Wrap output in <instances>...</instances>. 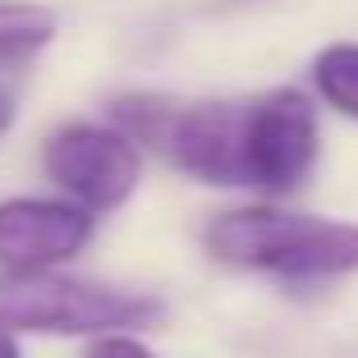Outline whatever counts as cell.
<instances>
[{"mask_svg": "<svg viewBox=\"0 0 358 358\" xmlns=\"http://www.w3.org/2000/svg\"><path fill=\"white\" fill-rule=\"evenodd\" d=\"M207 253L225 266L271 271L280 280H327L358 271V225L243 207L207 225Z\"/></svg>", "mask_w": 358, "mask_h": 358, "instance_id": "1", "label": "cell"}, {"mask_svg": "<svg viewBox=\"0 0 358 358\" xmlns=\"http://www.w3.org/2000/svg\"><path fill=\"white\" fill-rule=\"evenodd\" d=\"M166 308L60 271H0V327L37 336H124L161 322Z\"/></svg>", "mask_w": 358, "mask_h": 358, "instance_id": "2", "label": "cell"}, {"mask_svg": "<svg viewBox=\"0 0 358 358\" xmlns=\"http://www.w3.org/2000/svg\"><path fill=\"white\" fill-rule=\"evenodd\" d=\"M317 161V110L299 87L243 101L239 115V184L289 193Z\"/></svg>", "mask_w": 358, "mask_h": 358, "instance_id": "3", "label": "cell"}, {"mask_svg": "<svg viewBox=\"0 0 358 358\" xmlns=\"http://www.w3.org/2000/svg\"><path fill=\"white\" fill-rule=\"evenodd\" d=\"M42 166L83 211H110L120 202H129V193L138 189V175H143L138 148L120 129H101V124L55 129L46 138Z\"/></svg>", "mask_w": 358, "mask_h": 358, "instance_id": "4", "label": "cell"}, {"mask_svg": "<svg viewBox=\"0 0 358 358\" xmlns=\"http://www.w3.org/2000/svg\"><path fill=\"white\" fill-rule=\"evenodd\" d=\"M87 239H92V211L74 207V202H0V266L5 271H46V266L74 257Z\"/></svg>", "mask_w": 358, "mask_h": 358, "instance_id": "5", "label": "cell"}, {"mask_svg": "<svg viewBox=\"0 0 358 358\" xmlns=\"http://www.w3.org/2000/svg\"><path fill=\"white\" fill-rule=\"evenodd\" d=\"M60 19L32 0H0V64H23L55 42Z\"/></svg>", "mask_w": 358, "mask_h": 358, "instance_id": "6", "label": "cell"}, {"mask_svg": "<svg viewBox=\"0 0 358 358\" xmlns=\"http://www.w3.org/2000/svg\"><path fill=\"white\" fill-rule=\"evenodd\" d=\"M313 83L327 106L358 120V42H331L313 60Z\"/></svg>", "mask_w": 358, "mask_h": 358, "instance_id": "7", "label": "cell"}, {"mask_svg": "<svg viewBox=\"0 0 358 358\" xmlns=\"http://www.w3.org/2000/svg\"><path fill=\"white\" fill-rule=\"evenodd\" d=\"M83 358H152V349L138 345L134 336H96Z\"/></svg>", "mask_w": 358, "mask_h": 358, "instance_id": "8", "label": "cell"}, {"mask_svg": "<svg viewBox=\"0 0 358 358\" xmlns=\"http://www.w3.org/2000/svg\"><path fill=\"white\" fill-rule=\"evenodd\" d=\"M14 110H19V106H14V96L5 92V87H0V134H10V124H14Z\"/></svg>", "mask_w": 358, "mask_h": 358, "instance_id": "9", "label": "cell"}, {"mask_svg": "<svg viewBox=\"0 0 358 358\" xmlns=\"http://www.w3.org/2000/svg\"><path fill=\"white\" fill-rule=\"evenodd\" d=\"M0 358H23L19 345H14V331H5V327H0Z\"/></svg>", "mask_w": 358, "mask_h": 358, "instance_id": "10", "label": "cell"}]
</instances>
